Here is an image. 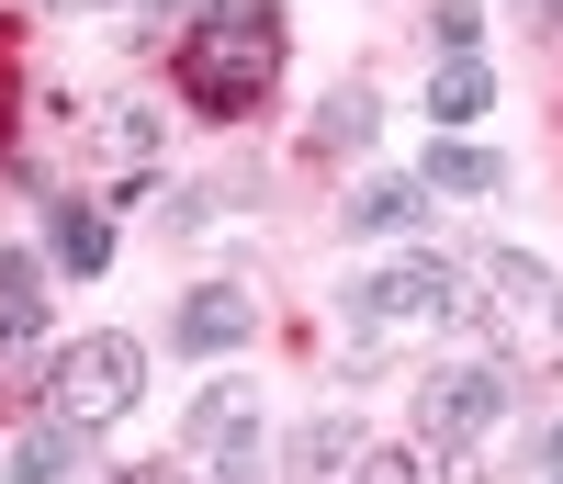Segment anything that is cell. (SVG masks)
I'll return each instance as SVG.
<instances>
[{
	"label": "cell",
	"mask_w": 563,
	"mask_h": 484,
	"mask_svg": "<svg viewBox=\"0 0 563 484\" xmlns=\"http://www.w3.org/2000/svg\"><path fill=\"white\" fill-rule=\"evenodd\" d=\"M102 147H113V169H147V158H158V113H113Z\"/></svg>",
	"instance_id": "cell-15"
},
{
	"label": "cell",
	"mask_w": 563,
	"mask_h": 484,
	"mask_svg": "<svg viewBox=\"0 0 563 484\" xmlns=\"http://www.w3.org/2000/svg\"><path fill=\"white\" fill-rule=\"evenodd\" d=\"M249 451H260V406L238 395V383H214V395L192 406V462L214 484H249Z\"/></svg>",
	"instance_id": "cell-4"
},
{
	"label": "cell",
	"mask_w": 563,
	"mask_h": 484,
	"mask_svg": "<svg viewBox=\"0 0 563 484\" xmlns=\"http://www.w3.org/2000/svg\"><path fill=\"white\" fill-rule=\"evenodd\" d=\"M57 12H90V0H57Z\"/></svg>",
	"instance_id": "cell-20"
},
{
	"label": "cell",
	"mask_w": 563,
	"mask_h": 484,
	"mask_svg": "<svg viewBox=\"0 0 563 484\" xmlns=\"http://www.w3.org/2000/svg\"><path fill=\"white\" fill-rule=\"evenodd\" d=\"M79 473V428H23L12 440V484H68Z\"/></svg>",
	"instance_id": "cell-10"
},
{
	"label": "cell",
	"mask_w": 563,
	"mask_h": 484,
	"mask_svg": "<svg viewBox=\"0 0 563 484\" xmlns=\"http://www.w3.org/2000/svg\"><path fill=\"white\" fill-rule=\"evenodd\" d=\"M45 395H57V428H113L135 395H147V350L135 338H68L57 361H45Z\"/></svg>",
	"instance_id": "cell-2"
},
{
	"label": "cell",
	"mask_w": 563,
	"mask_h": 484,
	"mask_svg": "<svg viewBox=\"0 0 563 484\" xmlns=\"http://www.w3.org/2000/svg\"><path fill=\"white\" fill-rule=\"evenodd\" d=\"M417 191H429V180H372L361 204H350V226H372V237H395V226H417Z\"/></svg>",
	"instance_id": "cell-13"
},
{
	"label": "cell",
	"mask_w": 563,
	"mask_h": 484,
	"mask_svg": "<svg viewBox=\"0 0 563 484\" xmlns=\"http://www.w3.org/2000/svg\"><path fill=\"white\" fill-rule=\"evenodd\" d=\"M124 484H169V473H124Z\"/></svg>",
	"instance_id": "cell-19"
},
{
	"label": "cell",
	"mask_w": 563,
	"mask_h": 484,
	"mask_svg": "<svg viewBox=\"0 0 563 484\" xmlns=\"http://www.w3.org/2000/svg\"><path fill=\"white\" fill-rule=\"evenodd\" d=\"M496 417H507V383H496L485 361H462V372H440L429 395H417V428H429L440 451H474V440H485Z\"/></svg>",
	"instance_id": "cell-3"
},
{
	"label": "cell",
	"mask_w": 563,
	"mask_h": 484,
	"mask_svg": "<svg viewBox=\"0 0 563 484\" xmlns=\"http://www.w3.org/2000/svg\"><path fill=\"white\" fill-rule=\"evenodd\" d=\"M45 249H57V271H102V260H113V226H102V215H79V204H68L57 226H45Z\"/></svg>",
	"instance_id": "cell-11"
},
{
	"label": "cell",
	"mask_w": 563,
	"mask_h": 484,
	"mask_svg": "<svg viewBox=\"0 0 563 484\" xmlns=\"http://www.w3.org/2000/svg\"><path fill=\"white\" fill-rule=\"evenodd\" d=\"M34 327H45V260L12 249V260H0V361H12Z\"/></svg>",
	"instance_id": "cell-6"
},
{
	"label": "cell",
	"mask_w": 563,
	"mask_h": 484,
	"mask_svg": "<svg viewBox=\"0 0 563 484\" xmlns=\"http://www.w3.org/2000/svg\"><path fill=\"white\" fill-rule=\"evenodd\" d=\"M361 484H417V462H406V451H372V462H361Z\"/></svg>",
	"instance_id": "cell-18"
},
{
	"label": "cell",
	"mask_w": 563,
	"mask_h": 484,
	"mask_svg": "<svg viewBox=\"0 0 563 484\" xmlns=\"http://www.w3.org/2000/svg\"><path fill=\"white\" fill-rule=\"evenodd\" d=\"M451 294H462V282H451V260H395L384 282H361V316L372 327H395V316H451Z\"/></svg>",
	"instance_id": "cell-5"
},
{
	"label": "cell",
	"mask_w": 563,
	"mask_h": 484,
	"mask_svg": "<svg viewBox=\"0 0 563 484\" xmlns=\"http://www.w3.org/2000/svg\"><path fill=\"white\" fill-rule=\"evenodd\" d=\"M552 327H563V294H552Z\"/></svg>",
	"instance_id": "cell-21"
},
{
	"label": "cell",
	"mask_w": 563,
	"mask_h": 484,
	"mask_svg": "<svg viewBox=\"0 0 563 484\" xmlns=\"http://www.w3.org/2000/svg\"><path fill=\"white\" fill-rule=\"evenodd\" d=\"M249 338V294L238 282H203L192 305H180V350H238Z\"/></svg>",
	"instance_id": "cell-7"
},
{
	"label": "cell",
	"mask_w": 563,
	"mask_h": 484,
	"mask_svg": "<svg viewBox=\"0 0 563 484\" xmlns=\"http://www.w3.org/2000/svg\"><path fill=\"white\" fill-rule=\"evenodd\" d=\"M485 102H496V68H485V57H440V79H429V113H440V124H474Z\"/></svg>",
	"instance_id": "cell-9"
},
{
	"label": "cell",
	"mask_w": 563,
	"mask_h": 484,
	"mask_svg": "<svg viewBox=\"0 0 563 484\" xmlns=\"http://www.w3.org/2000/svg\"><path fill=\"white\" fill-rule=\"evenodd\" d=\"M316 147H327V158H361V147H372V90H361V79H339V90L316 102Z\"/></svg>",
	"instance_id": "cell-8"
},
{
	"label": "cell",
	"mask_w": 563,
	"mask_h": 484,
	"mask_svg": "<svg viewBox=\"0 0 563 484\" xmlns=\"http://www.w3.org/2000/svg\"><path fill=\"white\" fill-rule=\"evenodd\" d=\"M440 45H451V57H474V34H485V12H474V0H440V23H429Z\"/></svg>",
	"instance_id": "cell-17"
},
{
	"label": "cell",
	"mask_w": 563,
	"mask_h": 484,
	"mask_svg": "<svg viewBox=\"0 0 563 484\" xmlns=\"http://www.w3.org/2000/svg\"><path fill=\"white\" fill-rule=\"evenodd\" d=\"M271 79H282V12L271 0H214V12L180 34V90H192L203 113H249Z\"/></svg>",
	"instance_id": "cell-1"
},
{
	"label": "cell",
	"mask_w": 563,
	"mask_h": 484,
	"mask_svg": "<svg viewBox=\"0 0 563 484\" xmlns=\"http://www.w3.org/2000/svg\"><path fill=\"white\" fill-rule=\"evenodd\" d=\"M485 294H507V305H541V294H552V271H541V260H519V249H485Z\"/></svg>",
	"instance_id": "cell-14"
},
{
	"label": "cell",
	"mask_w": 563,
	"mask_h": 484,
	"mask_svg": "<svg viewBox=\"0 0 563 484\" xmlns=\"http://www.w3.org/2000/svg\"><path fill=\"white\" fill-rule=\"evenodd\" d=\"M507 169L485 158V147H462V135H451V147H429V191H496Z\"/></svg>",
	"instance_id": "cell-12"
},
{
	"label": "cell",
	"mask_w": 563,
	"mask_h": 484,
	"mask_svg": "<svg viewBox=\"0 0 563 484\" xmlns=\"http://www.w3.org/2000/svg\"><path fill=\"white\" fill-rule=\"evenodd\" d=\"M339 462H350V428H339V417H316L305 440H294V473H339Z\"/></svg>",
	"instance_id": "cell-16"
}]
</instances>
